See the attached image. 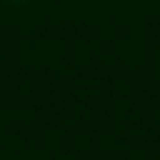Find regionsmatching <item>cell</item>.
Returning a JSON list of instances; mask_svg holds the SVG:
<instances>
[{
  "mask_svg": "<svg viewBox=\"0 0 160 160\" xmlns=\"http://www.w3.org/2000/svg\"><path fill=\"white\" fill-rule=\"evenodd\" d=\"M35 0H0V11H11V9H22L31 5Z\"/></svg>",
  "mask_w": 160,
  "mask_h": 160,
  "instance_id": "cell-1",
  "label": "cell"
}]
</instances>
